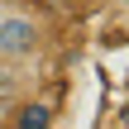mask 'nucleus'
Listing matches in <instances>:
<instances>
[{
  "mask_svg": "<svg viewBox=\"0 0 129 129\" xmlns=\"http://www.w3.org/2000/svg\"><path fill=\"white\" fill-rule=\"evenodd\" d=\"M48 29L38 14L19 10V5H0V62H24L43 48Z\"/></svg>",
  "mask_w": 129,
  "mask_h": 129,
  "instance_id": "f257e3e1",
  "label": "nucleus"
},
{
  "mask_svg": "<svg viewBox=\"0 0 129 129\" xmlns=\"http://www.w3.org/2000/svg\"><path fill=\"white\" fill-rule=\"evenodd\" d=\"M14 129H53V105L48 101H24L14 110Z\"/></svg>",
  "mask_w": 129,
  "mask_h": 129,
  "instance_id": "f03ea898",
  "label": "nucleus"
},
{
  "mask_svg": "<svg viewBox=\"0 0 129 129\" xmlns=\"http://www.w3.org/2000/svg\"><path fill=\"white\" fill-rule=\"evenodd\" d=\"M120 124H124V129H129V105H124V110H120Z\"/></svg>",
  "mask_w": 129,
  "mask_h": 129,
  "instance_id": "7ed1b4c3",
  "label": "nucleus"
}]
</instances>
